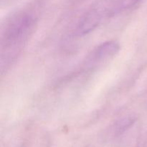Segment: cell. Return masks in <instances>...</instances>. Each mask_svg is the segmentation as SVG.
I'll return each instance as SVG.
<instances>
[{
    "label": "cell",
    "instance_id": "obj_4",
    "mask_svg": "<svg viewBox=\"0 0 147 147\" xmlns=\"http://www.w3.org/2000/svg\"><path fill=\"white\" fill-rule=\"evenodd\" d=\"M140 0H114V6L117 9H125L133 7Z\"/></svg>",
    "mask_w": 147,
    "mask_h": 147
},
{
    "label": "cell",
    "instance_id": "obj_3",
    "mask_svg": "<svg viewBox=\"0 0 147 147\" xmlns=\"http://www.w3.org/2000/svg\"><path fill=\"white\" fill-rule=\"evenodd\" d=\"M102 15L100 10L93 9L89 11L80 21L78 26L77 33L78 35L87 34L96 29L101 21Z\"/></svg>",
    "mask_w": 147,
    "mask_h": 147
},
{
    "label": "cell",
    "instance_id": "obj_1",
    "mask_svg": "<svg viewBox=\"0 0 147 147\" xmlns=\"http://www.w3.org/2000/svg\"><path fill=\"white\" fill-rule=\"evenodd\" d=\"M35 17L27 12L19 13L7 23L1 35V58H10L17 53L31 33Z\"/></svg>",
    "mask_w": 147,
    "mask_h": 147
},
{
    "label": "cell",
    "instance_id": "obj_5",
    "mask_svg": "<svg viewBox=\"0 0 147 147\" xmlns=\"http://www.w3.org/2000/svg\"><path fill=\"white\" fill-rule=\"evenodd\" d=\"M86 147H91V146H86Z\"/></svg>",
    "mask_w": 147,
    "mask_h": 147
},
{
    "label": "cell",
    "instance_id": "obj_2",
    "mask_svg": "<svg viewBox=\"0 0 147 147\" xmlns=\"http://www.w3.org/2000/svg\"><path fill=\"white\" fill-rule=\"evenodd\" d=\"M119 49V44L116 41H109L103 43L93 52L88 63L90 67L101 64L116 55Z\"/></svg>",
    "mask_w": 147,
    "mask_h": 147
}]
</instances>
